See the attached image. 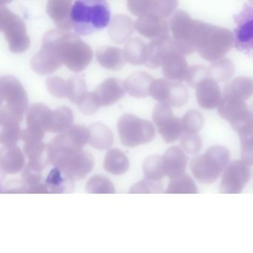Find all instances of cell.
Segmentation results:
<instances>
[{
    "label": "cell",
    "mask_w": 253,
    "mask_h": 253,
    "mask_svg": "<svg viewBox=\"0 0 253 253\" xmlns=\"http://www.w3.org/2000/svg\"><path fill=\"white\" fill-rule=\"evenodd\" d=\"M1 107L24 113L29 106V97L18 79L12 76L0 79Z\"/></svg>",
    "instance_id": "9"
},
{
    "label": "cell",
    "mask_w": 253,
    "mask_h": 253,
    "mask_svg": "<svg viewBox=\"0 0 253 253\" xmlns=\"http://www.w3.org/2000/svg\"><path fill=\"white\" fill-rule=\"evenodd\" d=\"M134 24L132 20L124 14L114 16L109 26L111 39L118 44L128 42L134 33Z\"/></svg>",
    "instance_id": "24"
},
{
    "label": "cell",
    "mask_w": 253,
    "mask_h": 253,
    "mask_svg": "<svg viewBox=\"0 0 253 253\" xmlns=\"http://www.w3.org/2000/svg\"><path fill=\"white\" fill-rule=\"evenodd\" d=\"M195 23V20L183 11H177L169 23L170 30L177 50L184 55H189L195 51L193 44Z\"/></svg>",
    "instance_id": "8"
},
{
    "label": "cell",
    "mask_w": 253,
    "mask_h": 253,
    "mask_svg": "<svg viewBox=\"0 0 253 253\" xmlns=\"http://www.w3.org/2000/svg\"><path fill=\"white\" fill-rule=\"evenodd\" d=\"M67 97L75 104H78V102L88 93L86 84L81 77H71L67 81Z\"/></svg>",
    "instance_id": "41"
},
{
    "label": "cell",
    "mask_w": 253,
    "mask_h": 253,
    "mask_svg": "<svg viewBox=\"0 0 253 253\" xmlns=\"http://www.w3.org/2000/svg\"><path fill=\"white\" fill-rule=\"evenodd\" d=\"M253 94V80L247 77H238L225 86L223 96L246 101Z\"/></svg>",
    "instance_id": "27"
},
{
    "label": "cell",
    "mask_w": 253,
    "mask_h": 253,
    "mask_svg": "<svg viewBox=\"0 0 253 253\" xmlns=\"http://www.w3.org/2000/svg\"><path fill=\"white\" fill-rule=\"evenodd\" d=\"M189 100L187 88L179 82H171L167 103L172 107L179 108L184 106Z\"/></svg>",
    "instance_id": "39"
},
{
    "label": "cell",
    "mask_w": 253,
    "mask_h": 253,
    "mask_svg": "<svg viewBox=\"0 0 253 253\" xmlns=\"http://www.w3.org/2000/svg\"><path fill=\"white\" fill-rule=\"evenodd\" d=\"M62 65L54 49L44 42L41 49L34 55L31 61L34 72L42 76L54 73Z\"/></svg>",
    "instance_id": "15"
},
{
    "label": "cell",
    "mask_w": 253,
    "mask_h": 253,
    "mask_svg": "<svg viewBox=\"0 0 253 253\" xmlns=\"http://www.w3.org/2000/svg\"><path fill=\"white\" fill-rule=\"evenodd\" d=\"M96 57L100 66L109 70L119 71L126 64L124 52L121 48L112 46H104L99 48Z\"/></svg>",
    "instance_id": "26"
},
{
    "label": "cell",
    "mask_w": 253,
    "mask_h": 253,
    "mask_svg": "<svg viewBox=\"0 0 253 253\" xmlns=\"http://www.w3.org/2000/svg\"><path fill=\"white\" fill-rule=\"evenodd\" d=\"M147 45L140 38L130 39L124 48V56L128 63L134 66L144 65L146 60Z\"/></svg>",
    "instance_id": "32"
},
{
    "label": "cell",
    "mask_w": 253,
    "mask_h": 253,
    "mask_svg": "<svg viewBox=\"0 0 253 253\" xmlns=\"http://www.w3.org/2000/svg\"><path fill=\"white\" fill-rule=\"evenodd\" d=\"M23 120V114L7 108H0V124L2 126L20 125Z\"/></svg>",
    "instance_id": "52"
},
{
    "label": "cell",
    "mask_w": 253,
    "mask_h": 253,
    "mask_svg": "<svg viewBox=\"0 0 253 253\" xmlns=\"http://www.w3.org/2000/svg\"><path fill=\"white\" fill-rule=\"evenodd\" d=\"M143 171L146 178L153 180H161L166 174L164 158L160 155H152L145 160Z\"/></svg>",
    "instance_id": "37"
},
{
    "label": "cell",
    "mask_w": 253,
    "mask_h": 253,
    "mask_svg": "<svg viewBox=\"0 0 253 253\" xmlns=\"http://www.w3.org/2000/svg\"><path fill=\"white\" fill-rule=\"evenodd\" d=\"M51 110L43 103L32 105L28 111L26 122L27 129L38 134H43L47 131Z\"/></svg>",
    "instance_id": "21"
},
{
    "label": "cell",
    "mask_w": 253,
    "mask_h": 253,
    "mask_svg": "<svg viewBox=\"0 0 253 253\" xmlns=\"http://www.w3.org/2000/svg\"><path fill=\"white\" fill-rule=\"evenodd\" d=\"M178 5V0H154L152 12L161 18H168Z\"/></svg>",
    "instance_id": "46"
},
{
    "label": "cell",
    "mask_w": 253,
    "mask_h": 253,
    "mask_svg": "<svg viewBox=\"0 0 253 253\" xmlns=\"http://www.w3.org/2000/svg\"><path fill=\"white\" fill-rule=\"evenodd\" d=\"M251 111H252V112H253V103H252Z\"/></svg>",
    "instance_id": "57"
},
{
    "label": "cell",
    "mask_w": 253,
    "mask_h": 253,
    "mask_svg": "<svg viewBox=\"0 0 253 253\" xmlns=\"http://www.w3.org/2000/svg\"><path fill=\"white\" fill-rule=\"evenodd\" d=\"M209 78L208 69L201 65H194L189 68L186 81L189 86L196 88L200 83Z\"/></svg>",
    "instance_id": "50"
},
{
    "label": "cell",
    "mask_w": 253,
    "mask_h": 253,
    "mask_svg": "<svg viewBox=\"0 0 253 253\" xmlns=\"http://www.w3.org/2000/svg\"><path fill=\"white\" fill-rule=\"evenodd\" d=\"M171 82L167 80H154L150 88V95L160 103H167Z\"/></svg>",
    "instance_id": "47"
},
{
    "label": "cell",
    "mask_w": 253,
    "mask_h": 253,
    "mask_svg": "<svg viewBox=\"0 0 253 253\" xmlns=\"http://www.w3.org/2000/svg\"><path fill=\"white\" fill-rule=\"evenodd\" d=\"M13 0H1V6H3L4 5L9 3V2H12Z\"/></svg>",
    "instance_id": "55"
},
{
    "label": "cell",
    "mask_w": 253,
    "mask_h": 253,
    "mask_svg": "<svg viewBox=\"0 0 253 253\" xmlns=\"http://www.w3.org/2000/svg\"><path fill=\"white\" fill-rule=\"evenodd\" d=\"M251 168L242 161H235L226 168L220 184L222 194H240L252 177Z\"/></svg>",
    "instance_id": "11"
},
{
    "label": "cell",
    "mask_w": 253,
    "mask_h": 253,
    "mask_svg": "<svg viewBox=\"0 0 253 253\" xmlns=\"http://www.w3.org/2000/svg\"><path fill=\"white\" fill-rule=\"evenodd\" d=\"M46 88L51 95L59 98L67 97V81L58 77L48 78L46 81Z\"/></svg>",
    "instance_id": "49"
},
{
    "label": "cell",
    "mask_w": 253,
    "mask_h": 253,
    "mask_svg": "<svg viewBox=\"0 0 253 253\" xmlns=\"http://www.w3.org/2000/svg\"><path fill=\"white\" fill-rule=\"evenodd\" d=\"M229 158L230 155L226 147L212 146L204 155L192 158L190 163L192 174L199 183H214L227 167Z\"/></svg>",
    "instance_id": "5"
},
{
    "label": "cell",
    "mask_w": 253,
    "mask_h": 253,
    "mask_svg": "<svg viewBox=\"0 0 253 253\" xmlns=\"http://www.w3.org/2000/svg\"><path fill=\"white\" fill-rule=\"evenodd\" d=\"M234 42L233 34L228 29L195 20L193 43L204 60H220L232 49Z\"/></svg>",
    "instance_id": "2"
},
{
    "label": "cell",
    "mask_w": 253,
    "mask_h": 253,
    "mask_svg": "<svg viewBox=\"0 0 253 253\" xmlns=\"http://www.w3.org/2000/svg\"><path fill=\"white\" fill-rule=\"evenodd\" d=\"M88 128L82 125L72 126L57 136L47 146L48 164L59 167L66 159L82 150L88 143Z\"/></svg>",
    "instance_id": "4"
},
{
    "label": "cell",
    "mask_w": 253,
    "mask_h": 253,
    "mask_svg": "<svg viewBox=\"0 0 253 253\" xmlns=\"http://www.w3.org/2000/svg\"><path fill=\"white\" fill-rule=\"evenodd\" d=\"M250 4H251L252 6L253 7V0H250Z\"/></svg>",
    "instance_id": "56"
},
{
    "label": "cell",
    "mask_w": 253,
    "mask_h": 253,
    "mask_svg": "<svg viewBox=\"0 0 253 253\" xmlns=\"http://www.w3.org/2000/svg\"><path fill=\"white\" fill-rule=\"evenodd\" d=\"M0 30L8 41L11 52L20 54L31 46L30 38L26 33L23 20L4 6L0 8Z\"/></svg>",
    "instance_id": "7"
},
{
    "label": "cell",
    "mask_w": 253,
    "mask_h": 253,
    "mask_svg": "<svg viewBox=\"0 0 253 253\" xmlns=\"http://www.w3.org/2000/svg\"><path fill=\"white\" fill-rule=\"evenodd\" d=\"M73 0H48L46 11L56 26L61 30H70L72 28V4Z\"/></svg>",
    "instance_id": "19"
},
{
    "label": "cell",
    "mask_w": 253,
    "mask_h": 253,
    "mask_svg": "<svg viewBox=\"0 0 253 253\" xmlns=\"http://www.w3.org/2000/svg\"><path fill=\"white\" fill-rule=\"evenodd\" d=\"M183 132L198 134L204 125V118L201 112L190 110L185 114L181 119Z\"/></svg>",
    "instance_id": "40"
},
{
    "label": "cell",
    "mask_w": 253,
    "mask_h": 253,
    "mask_svg": "<svg viewBox=\"0 0 253 253\" xmlns=\"http://www.w3.org/2000/svg\"><path fill=\"white\" fill-rule=\"evenodd\" d=\"M25 157L17 146H2L0 153V167L5 174L20 172L25 167Z\"/></svg>",
    "instance_id": "20"
},
{
    "label": "cell",
    "mask_w": 253,
    "mask_h": 253,
    "mask_svg": "<svg viewBox=\"0 0 253 253\" xmlns=\"http://www.w3.org/2000/svg\"><path fill=\"white\" fill-rule=\"evenodd\" d=\"M184 54L175 50L168 54L163 64V73L169 81L182 82L187 78L189 66Z\"/></svg>",
    "instance_id": "17"
},
{
    "label": "cell",
    "mask_w": 253,
    "mask_h": 253,
    "mask_svg": "<svg viewBox=\"0 0 253 253\" xmlns=\"http://www.w3.org/2000/svg\"><path fill=\"white\" fill-rule=\"evenodd\" d=\"M231 126L239 134L240 138H244L253 132V112L249 111L245 115L231 123Z\"/></svg>",
    "instance_id": "44"
},
{
    "label": "cell",
    "mask_w": 253,
    "mask_h": 253,
    "mask_svg": "<svg viewBox=\"0 0 253 253\" xmlns=\"http://www.w3.org/2000/svg\"><path fill=\"white\" fill-rule=\"evenodd\" d=\"M42 42L52 47L62 64L76 73L86 69L94 56L91 47L79 37L60 29L47 32Z\"/></svg>",
    "instance_id": "1"
},
{
    "label": "cell",
    "mask_w": 253,
    "mask_h": 253,
    "mask_svg": "<svg viewBox=\"0 0 253 253\" xmlns=\"http://www.w3.org/2000/svg\"><path fill=\"white\" fill-rule=\"evenodd\" d=\"M207 69L209 78L217 83L226 82L232 78L235 73V66L228 58L216 60Z\"/></svg>",
    "instance_id": "34"
},
{
    "label": "cell",
    "mask_w": 253,
    "mask_h": 253,
    "mask_svg": "<svg viewBox=\"0 0 253 253\" xmlns=\"http://www.w3.org/2000/svg\"><path fill=\"white\" fill-rule=\"evenodd\" d=\"M247 14L245 20H240L239 26L236 30L237 47L242 49H253V11Z\"/></svg>",
    "instance_id": "33"
},
{
    "label": "cell",
    "mask_w": 253,
    "mask_h": 253,
    "mask_svg": "<svg viewBox=\"0 0 253 253\" xmlns=\"http://www.w3.org/2000/svg\"><path fill=\"white\" fill-rule=\"evenodd\" d=\"M165 193L167 194H198V190L192 177L183 174L171 178Z\"/></svg>",
    "instance_id": "36"
},
{
    "label": "cell",
    "mask_w": 253,
    "mask_h": 253,
    "mask_svg": "<svg viewBox=\"0 0 253 253\" xmlns=\"http://www.w3.org/2000/svg\"><path fill=\"white\" fill-rule=\"evenodd\" d=\"M154 78L146 72H137L124 82L126 90L131 97L145 98L150 95V88Z\"/></svg>",
    "instance_id": "25"
},
{
    "label": "cell",
    "mask_w": 253,
    "mask_h": 253,
    "mask_svg": "<svg viewBox=\"0 0 253 253\" xmlns=\"http://www.w3.org/2000/svg\"><path fill=\"white\" fill-rule=\"evenodd\" d=\"M73 112L69 108L61 106L51 111L48 121L47 131L52 133H63L73 126Z\"/></svg>",
    "instance_id": "29"
},
{
    "label": "cell",
    "mask_w": 253,
    "mask_h": 253,
    "mask_svg": "<svg viewBox=\"0 0 253 253\" xmlns=\"http://www.w3.org/2000/svg\"><path fill=\"white\" fill-rule=\"evenodd\" d=\"M134 28L140 35L149 39L169 35L167 22L152 12L139 17L134 23Z\"/></svg>",
    "instance_id": "16"
},
{
    "label": "cell",
    "mask_w": 253,
    "mask_h": 253,
    "mask_svg": "<svg viewBox=\"0 0 253 253\" xmlns=\"http://www.w3.org/2000/svg\"><path fill=\"white\" fill-rule=\"evenodd\" d=\"M104 168L111 174L121 175L125 174L129 169V161L122 151L118 149H110L105 157Z\"/></svg>",
    "instance_id": "31"
},
{
    "label": "cell",
    "mask_w": 253,
    "mask_h": 253,
    "mask_svg": "<svg viewBox=\"0 0 253 253\" xmlns=\"http://www.w3.org/2000/svg\"><path fill=\"white\" fill-rule=\"evenodd\" d=\"M125 84L121 80L109 78L103 81L94 90L96 101L100 107H106L115 104L125 95Z\"/></svg>",
    "instance_id": "13"
},
{
    "label": "cell",
    "mask_w": 253,
    "mask_h": 253,
    "mask_svg": "<svg viewBox=\"0 0 253 253\" xmlns=\"http://www.w3.org/2000/svg\"><path fill=\"white\" fill-rule=\"evenodd\" d=\"M86 192L89 194H115L113 183L107 177L95 175L90 178L85 186Z\"/></svg>",
    "instance_id": "38"
},
{
    "label": "cell",
    "mask_w": 253,
    "mask_h": 253,
    "mask_svg": "<svg viewBox=\"0 0 253 253\" xmlns=\"http://www.w3.org/2000/svg\"><path fill=\"white\" fill-rule=\"evenodd\" d=\"M45 184L52 194L71 193L75 189V180L64 170L56 167L50 171Z\"/></svg>",
    "instance_id": "23"
},
{
    "label": "cell",
    "mask_w": 253,
    "mask_h": 253,
    "mask_svg": "<svg viewBox=\"0 0 253 253\" xmlns=\"http://www.w3.org/2000/svg\"><path fill=\"white\" fill-rule=\"evenodd\" d=\"M196 97L198 105L201 108L213 109L218 107L223 97L217 82L207 78L196 87Z\"/></svg>",
    "instance_id": "18"
},
{
    "label": "cell",
    "mask_w": 253,
    "mask_h": 253,
    "mask_svg": "<svg viewBox=\"0 0 253 253\" xmlns=\"http://www.w3.org/2000/svg\"><path fill=\"white\" fill-rule=\"evenodd\" d=\"M118 130L123 144L128 148L150 143L155 137V128L150 121L130 114L120 118Z\"/></svg>",
    "instance_id": "6"
},
{
    "label": "cell",
    "mask_w": 253,
    "mask_h": 253,
    "mask_svg": "<svg viewBox=\"0 0 253 253\" xmlns=\"http://www.w3.org/2000/svg\"><path fill=\"white\" fill-rule=\"evenodd\" d=\"M241 160L247 165L253 166V145L247 140L241 141Z\"/></svg>",
    "instance_id": "54"
},
{
    "label": "cell",
    "mask_w": 253,
    "mask_h": 253,
    "mask_svg": "<svg viewBox=\"0 0 253 253\" xmlns=\"http://www.w3.org/2000/svg\"><path fill=\"white\" fill-rule=\"evenodd\" d=\"M71 18L75 32L82 36H88L109 25L111 12L105 0H76Z\"/></svg>",
    "instance_id": "3"
},
{
    "label": "cell",
    "mask_w": 253,
    "mask_h": 253,
    "mask_svg": "<svg viewBox=\"0 0 253 253\" xmlns=\"http://www.w3.org/2000/svg\"><path fill=\"white\" fill-rule=\"evenodd\" d=\"M217 110L220 116L231 124L245 115L250 109L245 101L223 96Z\"/></svg>",
    "instance_id": "28"
},
{
    "label": "cell",
    "mask_w": 253,
    "mask_h": 253,
    "mask_svg": "<svg viewBox=\"0 0 253 253\" xmlns=\"http://www.w3.org/2000/svg\"><path fill=\"white\" fill-rule=\"evenodd\" d=\"M94 160L92 155L86 151H80L66 159L60 168L67 172L75 180H82L89 174L94 168Z\"/></svg>",
    "instance_id": "14"
},
{
    "label": "cell",
    "mask_w": 253,
    "mask_h": 253,
    "mask_svg": "<svg viewBox=\"0 0 253 253\" xmlns=\"http://www.w3.org/2000/svg\"><path fill=\"white\" fill-rule=\"evenodd\" d=\"M152 118L158 132L166 143H173L182 137L183 129L181 120L174 116L169 105L158 103L154 108Z\"/></svg>",
    "instance_id": "10"
},
{
    "label": "cell",
    "mask_w": 253,
    "mask_h": 253,
    "mask_svg": "<svg viewBox=\"0 0 253 253\" xmlns=\"http://www.w3.org/2000/svg\"><path fill=\"white\" fill-rule=\"evenodd\" d=\"M2 131L0 134V143L3 146H15L17 142L22 137V131L20 125H11L2 126Z\"/></svg>",
    "instance_id": "45"
},
{
    "label": "cell",
    "mask_w": 253,
    "mask_h": 253,
    "mask_svg": "<svg viewBox=\"0 0 253 253\" xmlns=\"http://www.w3.org/2000/svg\"><path fill=\"white\" fill-rule=\"evenodd\" d=\"M163 158L166 174L170 179L185 174L187 165V158L183 149L177 146H172L166 152Z\"/></svg>",
    "instance_id": "22"
},
{
    "label": "cell",
    "mask_w": 253,
    "mask_h": 253,
    "mask_svg": "<svg viewBox=\"0 0 253 253\" xmlns=\"http://www.w3.org/2000/svg\"><path fill=\"white\" fill-rule=\"evenodd\" d=\"M77 106L81 112L85 115H92L97 112L98 110L99 105L96 101L95 97H94L93 92L87 93L79 102H78Z\"/></svg>",
    "instance_id": "53"
},
{
    "label": "cell",
    "mask_w": 253,
    "mask_h": 253,
    "mask_svg": "<svg viewBox=\"0 0 253 253\" xmlns=\"http://www.w3.org/2000/svg\"><path fill=\"white\" fill-rule=\"evenodd\" d=\"M45 167V164L35 161H30L25 167L22 174V185L24 193H26L29 188L41 183V180H42V169Z\"/></svg>",
    "instance_id": "35"
},
{
    "label": "cell",
    "mask_w": 253,
    "mask_h": 253,
    "mask_svg": "<svg viewBox=\"0 0 253 253\" xmlns=\"http://www.w3.org/2000/svg\"><path fill=\"white\" fill-rule=\"evenodd\" d=\"M47 151V147L42 140H32L25 142L24 152L30 161L41 162L48 164L47 158H44V153Z\"/></svg>",
    "instance_id": "42"
},
{
    "label": "cell",
    "mask_w": 253,
    "mask_h": 253,
    "mask_svg": "<svg viewBox=\"0 0 253 253\" xmlns=\"http://www.w3.org/2000/svg\"><path fill=\"white\" fill-rule=\"evenodd\" d=\"M154 0H127L128 11L134 16L141 17L152 12Z\"/></svg>",
    "instance_id": "51"
},
{
    "label": "cell",
    "mask_w": 253,
    "mask_h": 253,
    "mask_svg": "<svg viewBox=\"0 0 253 253\" xmlns=\"http://www.w3.org/2000/svg\"><path fill=\"white\" fill-rule=\"evenodd\" d=\"M163 185L160 180L143 179L131 186L129 190L131 194H160L162 193Z\"/></svg>",
    "instance_id": "43"
},
{
    "label": "cell",
    "mask_w": 253,
    "mask_h": 253,
    "mask_svg": "<svg viewBox=\"0 0 253 253\" xmlns=\"http://www.w3.org/2000/svg\"><path fill=\"white\" fill-rule=\"evenodd\" d=\"M180 146L186 153L195 155L202 149V139L197 134L185 133L180 137Z\"/></svg>",
    "instance_id": "48"
},
{
    "label": "cell",
    "mask_w": 253,
    "mask_h": 253,
    "mask_svg": "<svg viewBox=\"0 0 253 253\" xmlns=\"http://www.w3.org/2000/svg\"><path fill=\"white\" fill-rule=\"evenodd\" d=\"M89 133L88 143L92 147L100 150L109 149L114 143V135L109 127L97 123L88 128Z\"/></svg>",
    "instance_id": "30"
},
{
    "label": "cell",
    "mask_w": 253,
    "mask_h": 253,
    "mask_svg": "<svg viewBox=\"0 0 253 253\" xmlns=\"http://www.w3.org/2000/svg\"><path fill=\"white\" fill-rule=\"evenodd\" d=\"M175 50L177 48L174 38L169 35L152 39L147 45L144 65L150 69H158L163 66L168 54Z\"/></svg>",
    "instance_id": "12"
}]
</instances>
